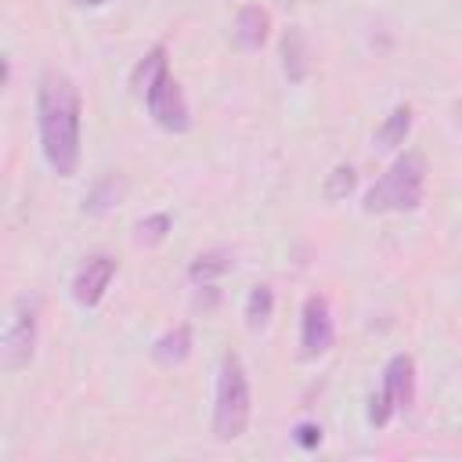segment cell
I'll return each instance as SVG.
<instances>
[{"mask_svg":"<svg viewBox=\"0 0 462 462\" xmlns=\"http://www.w3.org/2000/svg\"><path fill=\"white\" fill-rule=\"evenodd\" d=\"M249 375L238 361V354L220 357L217 375V404H213V433L217 440H238L249 426Z\"/></svg>","mask_w":462,"mask_h":462,"instance_id":"277c9868","label":"cell"},{"mask_svg":"<svg viewBox=\"0 0 462 462\" xmlns=\"http://www.w3.org/2000/svg\"><path fill=\"white\" fill-rule=\"evenodd\" d=\"M292 440L300 444V448H318L321 444V426H314V422H300L296 430H292Z\"/></svg>","mask_w":462,"mask_h":462,"instance_id":"e0dca14e","label":"cell"},{"mask_svg":"<svg viewBox=\"0 0 462 462\" xmlns=\"http://www.w3.org/2000/svg\"><path fill=\"white\" fill-rule=\"evenodd\" d=\"M332 339H336V328H332L328 300L314 292L303 300V314H300V354L314 361L332 346Z\"/></svg>","mask_w":462,"mask_h":462,"instance_id":"52a82bcc","label":"cell"},{"mask_svg":"<svg viewBox=\"0 0 462 462\" xmlns=\"http://www.w3.org/2000/svg\"><path fill=\"white\" fill-rule=\"evenodd\" d=\"M354 184H357V173H354V166H336L332 173H328V180H325V199H343V195H350L354 191Z\"/></svg>","mask_w":462,"mask_h":462,"instance_id":"9a60e30c","label":"cell"},{"mask_svg":"<svg viewBox=\"0 0 462 462\" xmlns=\"http://www.w3.org/2000/svg\"><path fill=\"white\" fill-rule=\"evenodd\" d=\"M231 267H235L231 249H206V253H199V256L191 260L188 278H191L195 285H209V282H217L220 274H227Z\"/></svg>","mask_w":462,"mask_h":462,"instance_id":"30bf717a","label":"cell"},{"mask_svg":"<svg viewBox=\"0 0 462 462\" xmlns=\"http://www.w3.org/2000/svg\"><path fill=\"white\" fill-rule=\"evenodd\" d=\"M267 25H271V18H267V11H263L260 4L242 7V11H238V22H235V40H238V47H242V51H256V47L267 40Z\"/></svg>","mask_w":462,"mask_h":462,"instance_id":"9c48e42d","label":"cell"},{"mask_svg":"<svg viewBox=\"0 0 462 462\" xmlns=\"http://www.w3.org/2000/svg\"><path fill=\"white\" fill-rule=\"evenodd\" d=\"M271 310H274V292H271V285H253V289H249V300H245V325H249V328L267 325Z\"/></svg>","mask_w":462,"mask_h":462,"instance_id":"5bb4252c","label":"cell"},{"mask_svg":"<svg viewBox=\"0 0 462 462\" xmlns=\"http://www.w3.org/2000/svg\"><path fill=\"white\" fill-rule=\"evenodd\" d=\"M112 278H116V260H112L108 253L90 256V260L76 271V278H72V300H76L79 307H97Z\"/></svg>","mask_w":462,"mask_h":462,"instance_id":"ba28073f","label":"cell"},{"mask_svg":"<svg viewBox=\"0 0 462 462\" xmlns=\"http://www.w3.org/2000/svg\"><path fill=\"white\" fill-rule=\"evenodd\" d=\"M415 397V361L408 354H393L383 368V386L368 401V422L386 426L397 408H408Z\"/></svg>","mask_w":462,"mask_h":462,"instance_id":"5b68a950","label":"cell"},{"mask_svg":"<svg viewBox=\"0 0 462 462\" xmlns=\"http://www.w3.org/2000/svg\"><path fill=\"white\" fill-rule=\"evenodd\" d=\"M32 346H36V300L29 296H18L14 300V310L7 318V328H4V368L7 372H18L29 365L32 357Z\"/></svg>","mask_w":462,"mask_h":462,"instance_id":"8992f818","label":"cell"},{"mask_svg":"<svg viewBox=\"0 0 462 462\" xmlns=\"http://www.w3.org/2000/svg\"><path fill=\"white\" fill-rule=\"evenodd\" d=\"M79 90L65 72H43L36 83V126L47 166L72 177L79 166Z\"/></svg>","mask_w":462,"mask_h":462,"instance_id":"6da1fadb","label":"cell"},{"mask_svg":"<svg viewBox=\"0 0 462 462\" xmlns=\"http://www.w3.org/2000/svg\"><path fill=\"white\" fill-rule=\"evenodd\" d=\"M282 65H285V76L292 83H300L310 69V51H307V40L300 29H285L282 36Z\"/></svg>","mask_w":462,"mask_h":462,"instance_id":"8fae6325","label":"cell"},{"mask_svg":"<svg viewBox=\"0 0 462 462\" xmlns=\"http://www.w3.org/2000/svg\"><path fill=\"white\" fill-rule=\"evenodd\" d=\"M408 130H411V108H408V105H397V108L383 119V126L375 130V141H379L383 148H397V144L408 137Z\"/></svg>","mask_w":462,"mask_h":462,"instance_id":"4fadbf2b","label":"cell"},{"mask_svg":"<svg viewBox=\"0 0 462 462\" xmlns=\"http://www.w3.org/2000/svg\"><path fill=\"white\" fill-rule=\"evenodd\" d=\"M76 7H101V4H108V0H72Z\"/></svg>","mask_w":462,"mask_h":462,"instance_id":"ac0fdd59","label":"cell"},{"mask_svg":"<svg viewBox=\"0 0 462 462\" xmlns=\"http://www.w3.org/2000/svg\"><path fill=\"white\" fill-rule=\"evenodd\" d=\"M426 191V159L422 152L408 148L404 155L393 159V166L375 180L365 195V213H404L422 202Z\"/></svg>","mask_w":462,"mask_h":462,"instance_id":"3957f363","label":"cell"},{"mask_svg":"<svg viewBox=\"0 0 462 462\" xmlns=\"http://www.w3.org/2000/svg\"><path fill=\"white\" fill-rule=\"evenodd\" d=\"M166 231H170V217L166 213H155V217H148V220L137 224V238L141 242H162Z\"/></svg>","mask_w":462,"mask_h":462,"instance_id":"2e32d148","label":"cell"},{"mask_svg":"<svg viewBox=\"0 0 462 462\" xmlns=\"http://www.w3.org/2000/svg\"><path fill=\"white\" fill-rule=\"evenodd\" d=\"M188 354H191V325L170 328V332L159 336L155 346H152V357H155L159 365H180Z\"/></svg>","mask_w":462,"mask_h":462,"instance_id":"7c38bea8","label":"cell"},{"mask_svg":"<svg viewBox=\"0 0 462 462\" xmlns=\"http://www.w3.org/2000/svg\"><path fill=\"white\" fill-rule=\"evenodd\" d=\"M134 90H137V97L144 101L148 116H152L162 130H170V134H184V130L191 126L188 101H184L177 79L170 76L166 47H162V43H155V47L141 58V65L134 69Z\"/></svg>","mask_w":462,"mask_h":462,"instance_id":"7a4b0ae2","label":"cell"}]
</instances>
